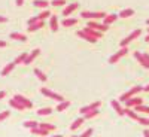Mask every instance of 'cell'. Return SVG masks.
I'll return each mask as SVG.
<instances>
[{
    "label": "cell",
    "instance_id": "1",
    "mask_svg": "<svg viewBox=\"0 0 149 137\" xmlns=\"http://www.w3.org/2000/svg\"><path fill=\"white\" fill-rule=\"evenodd\" d=\"M81 15H82V18L90 19V21H94V19H104V17H106L104 12H88V10H84Z\"/></svg>",
    "mask_w": 149,
    "mask_h": 137
},
{
    "label": "cell",
    "instance_id": "2",
    "mask_svg": "<svg viewBox=\"0 0 149 137\" xmlns=\"http://www.w3.org/2000/svg\"><path fill=\"white\" fill-rule=\"evenodd\" d=\"M143 90V86H133V88L130 90V91H127V92H124L121 97H119V102H124L125 103L127 100H130V98H133V95H136L137 92H140Z\"/></svg>",
    "mask_w": 149,
    "mask_h": 137
},
{
    "label": "cell",
    "instance_id": "3",
    "mask_svg": "<svg viewBox=\"0 0 149 137\" xmlns=\"http://www.w3.org/2000/svg\"><path fill=\"white\" fill-rule=\"evenodd\" d=\"M40 92L43 94V95H46V97H49V98H52V100H57V102H64V97L63 95H60V94H55V92H52L51 90H48V88H42L40 90Z\"/></svg>",
    "mask_w": 149,
    "mask_h": 137
},
{
    "label": "cell",
    "instance_id": "4",
    "mask_svg": "<svg viewBox=\"0 0 149 137\" xmlns=\"http://www.w3.org/2000/svg\"><path fill=\"white\" fill-rule=\"evenodd\" d=\"M127 52H128V49H127V48H121L116 54H113V55H112V57L109 58V63H110V64L116 63V61H118L119 58H122L124 55H127Z\"/></svg>",
    "mask_w": 149,
    "mask_h": 137
},
{
    "label": "cell",
    "instance_id": "5",
    "mask_svg": "<svg viewBox=\"0 0 149 137\" xmlns=\"http://www.w3.org/2000/svg\"><path fill=\"white\" fill-rule=\"evenodd\" d=\"M140 33H142L140 30H134V31H133L128 37H125L124 40H121V46H122V48H127V45H128L131 40H134L136 37H139V36H140Z\"/></svg>",
    "mask_w": 149,
    "mask_h": 137
},
{
    "label": "cell",
    "instance_id": "6",
    "mask_svg": "<svg viewBox=\"0 0 149 137\" xmlns=\"http://www.w3.org/2000/svg\"><path fill=\"white\" fill-rule=\"evenodd\" d=\"M14 100H17L18 103H21L24 107H26V109H30V107H33V103L29 100V98H26V97H24V95H19V94H17L15 97H14Z\"/></svg>",
    "mask_w": 149,
    "mask_h": 137
},
{
    "label": "cell",
    "instance_id": "7",
    "mask_svg": "<svg viewBox=\"0 0 149 137\" xmlns=\"http://www.w3.org/2000/svg\"><path fill=\"white\" fill-rule=\"evenodd\" d=\"M86 27H90V29H93V30H97V31H100V33H103V31H106V30L109 29L107 26H104V24L102 26V24L94 22V21H90V22H88V26H86Z\"/></svg>",
    "mask_w": 149,
    "mask_h": 137
},
{
    "label": "cell",
    "instance_id": "8",
    "mask_svg": "<svg viewBox=\"0 0 149 137\" xmlns=\"http://www.w3.org/2000/svg\"><path fill=\"white\" fill-rule=\"evenodd\" d=\"M100 102H95V103H93V104H90V106H85V107H81V113L82 115H85V113H88V112H91V110H95V109H98L100 107Z\"/></svg>",
    "mask_w": 149,
    "mask_h": 137
},
{
    "label": "cell",
    "instance_id": "9",
    "mask_svg": "<svg viewBox=\"0 0 149 137\" xmlns=\"http://www.w3.org/2000/svg\"><path fill=\"white\" fill-rule=\"evenodd\" d=\"M125 104H127V107H136V106L143 104V100H142V98H139V97H134V98H130V100H127Z\"/></svg>",
    "mask_w": 149,
    "mask_h": 137
},
{
    "label": "cell",
    "instance_id": "10",
    "mask_svg": "<svg viewBox=\"0 0 149 137\" xmlns=\"http://www.w3.org/2000/svg\"><path fill=\"white\" fill-rule=\"evenodd\" d=\"M40 54V49H34V51H31V54H29L27 55V58H26V61H24V64H31L33 63V60Z\"/></svg>",
    "mask_w": 149,
    "mask_h": 137
},
{
    "label": "cell",
    "instance_id": "11",
    "mask_svg": "<svg viewBox=\"0 0 149 137\" xmlns=\"http://www.w3.org/2000/svg\"><path fill=\"white\" fill-rule=\"evenodd\" d=\"M82 31H85L86 34H90L91 37H94V39H100V37H102V33H100V31L93 30V29H90V27H85Z\"/></svg>",
    "mask_w": 149,
    "mask_h": 137
},
{
    "label": "cell",
    "instance_id": "12",
    "mask_svg": "<svg viewBox=\"0 0 149 137\" xmlns=\"http://www.w3.org/2000/svg\"><path fill=\"white\" fill-rule=\"evenodd\" d=\"M112 107L116 110V113H118V115H121V116H122V115H125V110L121 107V104H119L118 100H112Z\"/></svg>",
    "mask_w": 149,
    "mask_h": 137
},
{
    "label": "cell",
    "instance_id": "13",
    "mask_svg": "<svg viewBox=\"0 0 149 137\" xmlns=\"http://www.w3.org/2000/svg\"><path fill=\"white\" fill-rule=\"evenodd\" d=\"M78 36H79V37H82V39H85V40L91 42V43H95V42H97V39L91 37L90 34H86V33H85V31H82V30H79V31H78Z\"/></svg>",
    "mask_w": 149,
    "mask_h": 137
},
{
    "label": "cell",
    "instance_id": "14",
    "mask_svg": "<svg viewBox=\"0 0 149 137\" xmlns=\"http://www.w3.org/2000/svg\"><path fill=\"white\" fill-rule=\"evenodd\" d=\"M134 57H136V60H137V61H139V63H140V64H142L143 67H146V69H149V64L146 63V60L143 58V55H142V54H140L139 51H137V52H134Z\"/></svg>",
    "mask_w": 149,
    "mask_h": 137
},
{
    "label": "cell",
    "instance_id": "15",
    "mask_svg": "<svg viewBox=\"0 0 149 137\" xmlns=\"http://www.w3.org/2000/svg\"><path fill=\"white\" fill-rule=\"evenodd\" d=\"M116 18H118V15L116 14H110V15H106L104 17V26H109V24H112V22H115L116 21Z\"/></svg>",
    "mask_w": 149,
    "mask_h": 137
},
{
    "label": "cell",
    "instance_id": "16",
    "mask_svg": "<svg viewBox=\"0 0 149 137\" xmlns=\"http://www.w3.org/2000/svg\"><path fill=\"white\" fill-rule=\"evenodd\" d=\"M78 6H79L78 3H72V5H69V6H67V8L64 9L63 15H66V17H67V15H70V14H72L73 10H76V9H78Z\"/></svg>",
    "mask_w": 149,
    "mask_h": 137
},
{
    "label": "cell",
    "instance_id": "17",
    "mask_svg": "<svg viewBox=\"0 0 149 137\" xmlns=\"http://www.w3.org/2000/svg\"><path fill=\"white\" fill-rule=\"evenodd\" d=\"M49 24H51V30L52 31L58 30V18L55 15H51V21H49Z\"/></svg>",
    "mask_w": 149,
    "mask_h": 137
},
{
    "label": "cell",
    "instance_id": "18",
    "mask_svg": "<svg viewBox=\"0 0 149 137\" xmlns=\"http://www.w3.org/2000/svg\"><path fill=\"white\" fill-rule=\"evenodd\" d=\"M10 39L26 42V40H27V36H26V34H19V33H10Z\"/></svg>",
    "mask_w": 149,
    "mask_h": 137
},
{
    "label": "cell",
    "instance_id": "19",
    "mask_svg": "<svg viewBox=\"0 0 149 137\" xmlns=\"http://www.w3.org/2000/svg\"><path fill=\"white\" fill-rule=\"evenodd\" d=\"M84 121H85V118H78V119H76V121H74V122L72 124V125H70V130H72V131H74L76 128H79V127L82 125V124H84Z\"/></svg>",
    "mask_w": 149,
    "mask_h": 137
},
{
    "label": "cell",
    "instance_id": "20",
    "mask_svg": "<svg viewBox=\"0 0 149 137\" xmlns=\"http://www.w3.org/2000/svg\"><path fill=\"white\" fill-rule=\"evenodd\" d=\"M131 15H134V10H133V9H124V10L119 12L118 17H121V18H128V17H131Z\"/></svg>",
    "mask_w": 149,
    "mask_h": 137
},
{
    "label": "cell",
    "instance_id": "21",
    "mask_svg": "<svg viewBox=\"0 0 149 137\" xmlns=\"http://www.w3.org/2000/svg\"><path fill=\"white\" fill-rule=\"evenodd\" d=\"M24 127L33 130V128H37V127H39V122H36V121H26V122H24Z\"/></svg>",
    "mask_w": 149,
    "mask_h": 137
},
{
    "label": "cell",
    "instance_id": "22",
    "mask_svg": "<svg viewBox=\"0 0 149 137\" xmlns=\"http://www.w3.org/2000/svg\"><path fill=\"white\" fill-rule=\"evenodd\" d=\"M39 128H42V130H46V131H52V130H55V125H52V124H46V122H42V124H39Z\"/></svg>",
    "mask_w": 149,
    "mask_h": 137
},
{
    "label": "cell",
    "instance_id": "23",
    "mask_svg": "<svg viewBox=\"0 0 149 137\" xmlns=\"http://www.w3.org/2000/svg\"><path fill=\"white\" fill-rule=\"evenodd\" d=\"M43 27V21H39V22H36V24H31V26H29V31H36V30H39Z\"/></svg>",
    "mask_w": 149,
    "mask_h": 137
},
{
    "label": "cell",
    "instance_id": "24",
    "mask_svg": "<svg viewBox=\"0 0 149 137\" xmlns=\"http://www.w3.org/2000/svg\"><path fill=\"white\" fill-rule=\"evenodd\" d=\"M9 104H10L12 107H14V109H17V110H24V109H26V107H24L21 103H18L17 100H14V98H12V100L9 102Z\"/></svg>",
    "mask_w": 149,
    "mask_h": 137
},
{
    "label": "cell",
    "instance_id": "25",
    "mask_svg": "<svg viewBox=\"0 0 149 137\" xmlns=\"http://www.w3.org/2000/svg\"><path fill=\"white\" fill-rule=\"evenodd\" d=\"M14 67H15V63H9L3 70H2V74H3V76H6V74H9L12 70H14Z\"/></svg>",
    "mask_w": 149,
    "mask_h": 137
},
{
    "label": "cell",
    "instance_id": "26",
    "mask_svg": "<svg viewBox=\"0 0 149 137\" xmlns=\"http://www.w3.org/2000/svg\"><path fill=\"white\" fill-rule=\"evenodd\" d=\"M27 55H29V54H26V52H22L21 55H18V57H17V60L14 61V63H15V66H17V64H21V63L24 64V61H26Z\"/></svg>",
    "mask_w": 149,
    "mask_h": 137
},
{
    "label": "cell",
    "instance_id": "27",
    "mask_svg": "<svg viewBox=\"0 0 149 137\" xmlns=\"http://www.w3.org/2000/svg\"><path fill=\"white\" fill-rule=\"evenodd\" d=\"M124 110H125V115H127V116H130L131 119H136V121H137V119H139V116H137V113H136V112H134V110H130V107H127V109H124Z\"/></svg>",
    "mask_w": 149,
    "mask_h": 137
},
{
    "label": "cell",
    "instance_id": "28",
    "mask_svg": "<svg viewBox=\"0 0 149 137\" xmlns=\"http://www.w3.org/2000/svg\"><path fill=\"white\" fill-rule=\"evenodd\" d=\"M76 22H78V19H74V18H66L63 21V26L64 27H70V26H74Z\"/></svg>",
    "mask_w": 149,
    "mask_h": 137
},
{
    "label": "cell",
    "instance_id": "29",
    "mask_svg": "<svg viewBox=\"0 0 149 137\" xmlns=\"http://www.w3.org/2000/svg\"><path fill=\"white\" fill-rule=\"evenodd\" d=\"M69 106H70V102H66V100H64V102H61V103L57 106V110H58V112H63V110H66Z\"/></svg>",
    "mask_w": 149,
    "mask_h": 137
},
{
    "label": "cell",
    "instance_id": "30",
    "mask_svg": "<svg viewBox=\"0 0 149 137\" xmlns=\"http://www.w3.org/2000/svg\"><path fill=\"white\" fill-rule=\"evenodd\" d=\"M31 134H39V136L45 137V136L48 134V131H46V130H42V128L37 127V128H33V130H31Z\"/></svg>",
    "mask_w": 149,
    "mask_h": 137
},
{
    "label": "cell",
    "instance_id": "31",
    "mask_svg": "<svg viewBox=\"0 0 149 137\" xmlns=\"http://www.w3.org/2000/svg\"><path fill=\"white\" fill-rule=\"evenodd\" d=\"M34 74H36V76L39 78L42 82H45V81H46V74H43V73H42V70H39V69H34Z\"/></svg>",
    "mask_w": 149,
    "mask_h": 137
},
{
    "label": "cell",
    "instance_id": "32",
    "mask_svg": "<svg viewBox=\"0 0 149 137\" xmlns=\"http://www.w3.org/2000/svg\"><path fill=\"white\" fill-rule=\"evenodd\" d=\"M51 113H52V109H49V107H45V109L37 110V115H40V116H43V115H51Z\"/></svg>",
    "mask_w": 149,
    "mask_h": 137
},
{
    "label": "cell",
    "instance_id": "33",
    "mask_svg": "<svg viewBox=\"0 0 149 137\" xmlns=\"http://www.w3.org/2000/svg\"><path fill=\"white\" fill-rule=\"evenodd\" d=\"M48 17H51V12H49V10H43L42 14L37 15V19H39V21H43V19L48 18Z\"/></svg>",
    "mask_w": 149,
    "mask_h": 137
},
{
    "label": "cell",
    "instance_id": "34",
    "mask_svg": "<svg viewBox=\"0 0 149 137\" xmlns=\"http://www.w3.org/2000/svg\"><path fill=\"white\" fill-rule=\"evenodd\" d=\"M34 6L36 8H46L48 2H45V0H34Z\"/></svg>",
    "mask_w": 149,
    "mask_h": 137
},
{
    "label": "cell",
    "instance_id": "35",
    "mask_svg": "<svg viewBox=\"0 0 149 137\" xmlns=\"http://www.w3.org/2000/svg\"><path fill=\"white\" fill-rule=\"evenodd\" d=\"M98 115V110L95 109V110H91V112H88V113H85V119H90V118H94V116H97Z\"/></svg>",
    "mask_w": 149,
    "mask_h": 137
},
{
    "label": "cell",
    "instance_id": "36",
    "mask_svg": "<svg viewBox=\"0 0 149 137\" xmlns=\"http://www.w3.org/2000/svg\"><path fill=\"white\" fill-rule=\"evenodd\" d=\"M136 110H139V112H145V113H149V107H148V106H143V104L136 106Z\"/></svg>",
    "mask_w": 149,
    "mask_h": 137
},
{
    "label": "cell",
    "instance_id": "37",
    "mask_svg": "<svg viewBox=\"0 0 149 137\" xmlns=\"http://www.w3.org/2000/svg\"><path fill=\"white\" fill-rule=\"evenodd\" d=\"M10 115V112L9 110H5V112H2V113H0V122H2V121H5L8 116Z\"/></svg>",
    "mask_w": 149,
    "mask_h": 137
},
{
    "label": "cell",
    "instance_id": "38",
    "mask_svg": "<svg viewBox=\"0 0 149 137\" xmlns=\"http://www.w3.org/2000/svg\"><path fill=\"white\" fill-rule=\"evenodd\" d=\"M66 2H64V0H52V2H51V5H54V6H63Z\"/></svg>",
    "mask_w": 149,
    "mask_h": 137
},
{
    "label": "cell",
    "instance_id": "39",
    "mask_svg": "<svg viewBox=\"0 0 149 137\" xmlns=\"http://www.w3.org/2000/svg\"><path fill=\"white\" fill-rule=\"evenodd\" d=\"M137 121H139V122L142 124V125H146V127L149 125V119H148V118H139Z\"/></svg>",
    "mask_w": 149,
    "mask_h": 137
},
{
    "label": "cell",
    "instance_id": "40",
    "mask_svg": "<svg viewBox=\"0 0 149 137\" xmlns=\"http://www.w3.org/2000/svg\"><path fill=\"white\" fill-rule=\"evenodd\" d=\"M91 134H93V128H88V130H86L85 133H82V134H81L79 137H90Z\"/></svg>",
    "mask_w": 149,
    "mask_h": 137
},
{
    "label": "cell",
    "instance_id": "41",
    "mask_svg": "<svg viewBox=\"0 0 149 137\" xmlns=\"http://www.w3.org/2000/svg\"><path fill=\"white\" fill-rule=\"evenodd\" d=\"M142 55H143V58L146 60V63L149 64V54H142Z\"/></svg>",
    "mask_w": 149,
    "mask_h": 137
},
{
    "label": "cell",
    "instance_id": "42",
    "mask_svg": "<svg viewBox=\"0 0 149 137\" xmlns=\"http://www.w3.org/2000/svg\"><path fill=\"white\" fill-rule=\"evenodd\" d=\"M143 136H145V137H149V130H145V131H143Z\"/></svg>",
    "mask_w": 149,
    "mask_h": 137
},
{
    "label": "cell",
    "instance_id": "43",
    "mask_svg": "<svg viewBox=\"0 0 149 137\" xmlns=\"http://www.w3.org/2000/svg\"><path fill=\"white\" fill-rule=\"evenodd\" d=\"M3 46H6V42L5 40H0V48H3Z\"/></svg>",
    "mask_w": 149,
    "mask_h": 137
},
{
    "label": "cell",
    "instance_id": "44",
    "mask_svg": "<svg viewBox=\"0 0 149 137\" xmlns=\"http://www.w3.org/2000/svg\"><path fill=\"white\" fill-rule=\"evenodd\" d=\"M22 3H24V0H17V5H18V6H21Z\"/></svg>",
    "mask_w": 149,
    "mask_h": 137
},
{
    "label": "cell",
    "instance_id": "45",
    "mask_svg": "<svg viewBox=\"0 0 149 137\" xmlns=\"http://www.w3.org/2000/svg\"><path fill=\"white\" fill-rule=\"evenodd\" d=\"M5 95H6V92H5V91H0V98H3Z\"/></svg>",
    "mask_w": 149,
    "mask_h": 137
},
{
    "label": "cell",
    "instance_id": "46",
    "mask_svg": "<svg viewBox=\"0 0 149 137\" xmlns=\"http://www.w3.org/2000/svg\"><path fill=\"white\" fill-rule=\"evenodd\" d=\"M0 22H6V18L5 17H0Z\"/></svg>",
    "mask_w": 149,
    "mask_h": 137
},
{
    "label": "cell",
    "instance_id": "47",
    "mask_svg": "<svg viewBox=\"0 0 149 137\" xmlns=\"http://www.w3.org/2000/svg\"><path fill=\"white\" fill-rule=\"evenodd\" d=\"M143 90H145V91H148V92H149V85H146V86H143Z\"/></svg>",
    "mask_w": 149,
    "mask_h": 137
},
{
    "label": "cell",
    "instance_id": "48",
    "mask_svg": "<svg viewBox=\"0 0 149 137\" xmlns=\"http://www.w3.org/2000/svg\"><path fill=\"white\" fill-rule=\"evenodd\" d=\"M145 40H146V42H149V34L146 36V39H145Z\"/></svg>",
    "mask_w": 149,
    "mask_h": 137
},
{
    "label": "cell",
    "instance_id": "49",
    "mask_svg": "<svg viewBox=\"0 0 149 137\" xmlns=\"http://www.w3.org/2000/svg\"><path fill=\"white\" fill-rule=\"evenodd\" d=\"M52 137H63V136H60V134H55V136H52Z\"/></svg>",
    "mask_w": 149,
    "mask_h": 137
},
{
    "label": "cell",
    "instance_id": "50",
    "mask_svg": "<svg viewBox=\"0 0 149 137\" xmlns=\"http://www.w3.org/2000/svg\"><path fill=\"white\" fill-rule=\"evenodd\" d=\"M70 137H78V136H70Z\"/></svg>",
    "mask_w": 149,
    "mask_h": 137
},
{
    "label": "cell",
    "instance_id": "51",
    "mask_svg": "<svg viewBox=\"0 0 149 137\" xmlns=\"http://www.w3.org/2000/svg\"><path fill=\"white\" fill-rule=\"evenodd\" d=\"M148 24H149V19H148Z\"/></svg>",
    "mask_w": 149,
    "mask_h": 137
},
{
    "label": "cell",
    "instance_id": "52",
    "mask_svg": "<svg viewBox=\"0 0 149 137\" xmlns=\"http://www.w3.org/2000/svg\"><path fill=\"white\" fill-rule=\"evenodd\" d=\"M148 30H149V29H148Z\"/></svg>",
    "mask_w": 149,
    "mask_h": 137
}]
</instances>
